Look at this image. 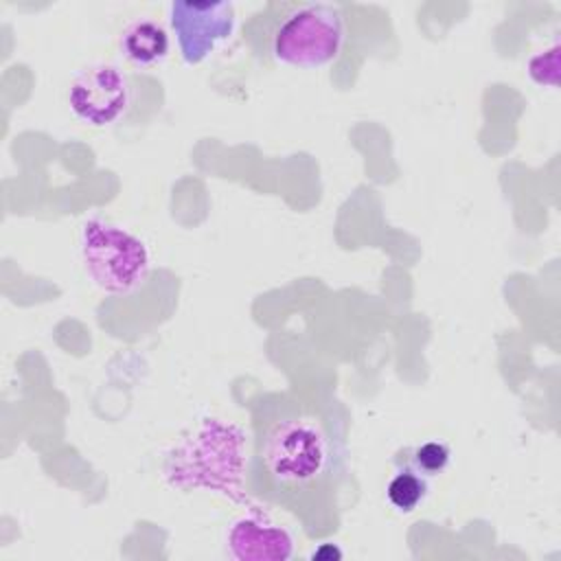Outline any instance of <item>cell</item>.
<instances>
[{"instance_id":"cell-1","label":"cell","mask_w":561,"mask_h":561,"mask_svg":"<svg viewBox=\"0 0 561 561\" xmlns=\"http://www.w3.org/2000/svg\"><path fill=\"white\" fill-rule=\"evenodd\" d=\"M256 469L280 502L322 486L331 473V445L322 425L300 412L267 421L256 438Z\"/></svg>"},{"instance_id":"cell-2","label":"cell","mask_w":561,"mask_h":561,"mask_svg":"<svg viewBox=\"0 0 561 561\" xmlns=\"http://www.w3.org/2000/svg\"><path fill=\"white\" fill-rule=\"evenodd\" d=\"M79 252L85 274L105 294H131L149 276L151 259L145 241L105 219L83 221Z\"/></svg>"},{"instance_id":"cell-3","label":"cell","mask_w":561,"mask_h":561,"mask_svg":"<svg viewBox=\"0 0 561 561\" xmlns=\"http://www.w3.org/2000/svg\"><path fill=\"white\" fill-rule=\"evenodd\" d=\"M344 46V18L337 7L320 2L289 4L272 31L270 53L296 68H322Z\"/></svg>"},{"instance_id":"cell-4","label":"cell","mask_w":561,"mask_h":561,"mask_svg":"<svg viewBox=\"0 0 561 561\" xmlns=\"http://www.w3.org/2000/svg\"><path fill=\"white\" fill-rule=\"evenodd\" d=\"M129 101L127 77L112 64H96L81 70L68 90L72 114L90 127L116 123L127 112Z\"/></svg>"},{"instance_id":"cell-5","label":"cell","mask_w":561,"mask_h":561,"mask_svg":"<svg viewBox=\"0 0 561 561\" xmlns=\"http://www.w3.org/2000/svg\"><path fill=\"white\" fill-rule=\"evenodd\" d=\"M169 22L182 59L186 64H199L232 33L234 7L230 2L175 0L169 9Z\"/></svg>"},{"instance_id":"cell-6","label":"cell","mask_w":561,"mask_h":561,"mask_svg":"<svg viewBox=\"0 0 561 561\" xmlns=\"http://www.w3.org/2000/svg\"><path fill=\"white\" fill-rule=\"evenodd\" d=\"M228 548L241 561H276L291 557V537L259 519H239L228 533Z\"/></svg>"},{"instance_id":"cell-7","label":"cell","mask_w":561,"mask_h":561,"mask_svg":"<svg viewBox=\"0 0 561 561\" xmlns=\"http://www.w3.org/2000/svg\"><path fill=\"white\" fill-rule=\"evenodd\" d=\"M121 48L136 66H153L169 53V35L153 20H136L123 31Z\"/></svg>"},{"instance_id":"cell-8","label":"cell","mask_w":561,"mask_h":561,"mask_svg":"<svg viewBox=\"0 0 561 561\" xmlns=\"http://www.w3.org/2000/svg\"><path fill=\"white\" fill-rule=\"evenodd\" d=\"M394 467H397V471L386 486V497L397 511L412 513L423 504V500L427 495V489H430L427 476H423L412 465H408L399 458H394Z\"/></svg>"},{"instance_id":"cell-9","label":"cell","mask_w":561,"mask_h":561,"mask_svg":"<svg viewBox=\"0 0 561 561\" xmlns=\"http://www.w3.org/2000/svg\"><path fill=\"white\" fill-rule=\"evenodd\" d=\"M397 458L408 462V465H412L423 476L432 478V476H436V473L447 469V465L451 460V449L443 440H425V443H421L416 447L399 451Z\"/></svg>"},{"instance_id":"cell-10","label":"cell","mask_w":561,"mask_h":561,"mask_svg":"<svg viewBox=\"0 0 561 561\" xmlns=\"http://www.w3.org/2000/svg\"><path fill=\"white\" fill-rule=\"evenodd\" d=\"M557 72H559V46H552L550 50L539 53L528 61V75L539 85L543 83L557 85Z\"/></svg>"},{"instance_id":"cell-11","label":"cell","mask_w":561,"mask_h":561,"mask_svg":"<svg viewBox=\"0 0 561 561\" xmlns=\"http://www.w3.org/2000/svg\"><path fill=\"white\" fill-rule=\"evenodd\" d=\"M327 557H335V559H337V557H340V550H335L333 546H324L320 552L313 554V559H327Z\"/></svg>"}]
</instances>
